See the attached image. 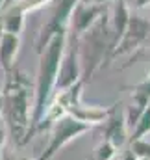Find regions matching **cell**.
Wrapping results in <instances>:
<instances>
[{
	"label": "cell",
	"instance_id": "cell-1",
	"mask_svg": "<svg viewBox=\"0 0 150 160\" xmlns=\"http://www.w3.org/2000/svg\"><path fill=\"white\" fill-rule=\"evenodd\" d=\"M34 84L21 69H11L2 88V121L15 143H26L32 127Z\"/></svg>",
	"mask_w": 150,
	"mask_h": 160
},
{
	"label": "cell",
	"instance_id": "cell-2",
	"mask_svg": "<svg viewBox=\"0 0 150 160\" xmlns=\"http://www.w3.org/2000/svg\"><path fill=\"white\" fill-rule=\"evenodd\" d=\"M67 32H61L58 36H54L50 43L43 48V52L39 54V67H37V78L34 84V110H32V127L30 132L26 136V142L32 138V134L37 130L41 121L46 114L48 108V101L52 97V91L56 88V80H58V71H59V63L63 58V50H65V43H67Z\"/></svg>",
	"mask_w": 150,
	"mask_h": 160
},
{
	"label": "cell",
	"instance_id": "cell-3",
	"mask_svg": "<svg viewBox=\"0 0 150 160\" xmlns=\"http://www.w3.org/2000/svg\"><path fill=\"white\" fill-rule=\"evenodd\" d=\"M115 48L113 32L110 24L108 9L98 17V21L85 30L78 38V52H80V65H82V82L93 78V75L111 60V52Z\"/></svg>",
	"mask_w": 150,
	"mask_h": 160
},
{
	"label": "cell",
	"instance_id": "cell-4",
	"mask_svg": "<svg viewBox=\"0 0 150 160\" xmlns=\"http://www.w3.org/2000/svg\"><path fill=\"white\" fill-rule=\"evenodd\" d=\"M91 128H93L91 125L74 119L69 114L58 118V119L54 121V132L50 136V142H48V145L45 147V151L41 153V157L37 160H52L61 147H65L69 142L76 140L78 136H82L83 132H87Z\"/></svg>",
	"mask_w": 150,
	"mask_h": 160
},
{
	"label": "cell",
	"instance_id": "cell-5",
	"mask_svg": "<svg viewBox=\"0 0 150 160\" xmlns=\"http://www.w3.org/2000/svg\"><path fill=\"white\" fill-rule=\"evenodd\" d=\"M76 4H78V0H52L50 19L37 32V38H35V50H37V54L43 52V48L50 43V39L54 36L69 30L71 15H73V9H74Z\"/></svg>",
	"mask_w": 150,
	"mask_h": 160
},
{
	"label": "cell",
	"instance_id": "cell-6",
	"mask_svg": "<svg viewBox=\"0 0 150 160\" xmlns=\"http://www.w3.org/2000/svg\"><path fill=\"white\" fill-rule=\"evenodd\" d=\"M82 80V65H80V52H78V38L74 34H67V43L63 50V58L59 63L58 80H56V89L65 91L73 88L76 82Z\"/></svg>",
	"mask_w": 150,
	"mask_h": 160
},
{
	"label": "cell",
	"instance_id": "cell-7",
	"mask_svg": "<svg viewBox=\"0 0 150 160\" xmlns=\"http://www.w3.org/2000/svg\"><path fill=\"white\" fill-rule=\"evenodd\" d=\"M150 39V19L139 17V15H130L128 26L122 34L120 41L117 43V47L111 52V60L122 54H132L134 50L141 48L147 41Z\"/></svg>",
	"mask_w": 150,
	"mask_h": 160
},
{
	"label": "cell",
	"instance_id": "cell-8",
	"mask_svg": "<svg viewBox=\"0 0 150 160\" xmlns=\"http://www.w3.org/2000/svg\"><path fill=\"white\" fill-rule=\"evenodd\" d=\"M108 9V6H100V4H82L78 2L73 9V15H71V22H69V32L74 34L76 38H80L85 30H89L96 21L98 17Z\"/></svg>",
	"mask_w": 150,
	"mask_h": 160
},
{
	"label": "cell",
	"instance_id": "cell-9",
	"mask_svg": "<svg viewBox=\"0 0 150 160\" xmlns=\"http://www.w3.org/2000/svg\"><path fill=\"white\" fill-rule=\"evenodd\" d=\"M102 125H104V140L113 143L117 149L126 143V140H128V127H126L124 112L120 110V102L113 104L110 108V116Z\"/></svg>",
	"mask_w": 150,
	"mask_h": 160
},
{
	"label": "cell",
	"instance_id": "cell-10",
	"mask_svg": "<svg viewBox=\"0 0 150 160\" xmlns=\"http://www.w3.org/2000/svg\"><path fill=\"white\" fill-rule=\"evenodd\" d=\"M24 19L26 13L22 11V8L19 4L2 8V15H0V30L4 34H13V36H21L22 28H24Z\"/></svg>",
	"mask_w": 150,
	"mask_h": 160
},
{
	"label": "cell",
	"instance_id": "cell-11",
	"mask_svg": "<svg viewBox=\"0 0 150 160\" xmlns=\"http://www.w3.org/2000/svg\"><path fill=\"white\" fill-rule=\"evenodd\" d=\"M21 47V38L13 34H0V67L7 75L15 67V58Z\"/></svg>",
	"mask_w": 150,
	"mask_h": 160
},
{
	"label": "cell",
	"instance_id": "cell-12",
	"mask_svg": "<svg viewBox=\"0 0 150 160\" xmlns=\"http://www.w3.org/2000/svg\"><path fill=\"white\" fill-rule=\"evenodd\" d=\"M148 132H150V104L145 108V112H143L141 118L137 119L135 127L132 128V132H130V136H128V142L134 143V142H137V140H143V136H147Z\"/></svg>",
	"mask_w": 150,
	"mask_h": 160
},
{
	"label": "cell",
	"instance_id": "cell-13",
	"mask_svg": "<svg viewBox=\"0 0 150 160\" xmlns=\"http://www.w3.org/2000/svg\"><path fill=\"white\" fill-rule=\"evenodd\" d=\"M117 155V147L110 143L108 140H104L96 149H95V160H113Z\"/></svg>",
	"mask_w": 150,
	"mask_h": 160
},
{
	"label": "cell",
	"instance_id": "cell-14",
	"mask_svg": "<svg viewBox=\"0 0 150 160\" xmlns=\"http://www.w3.org/2000/svg\"><path fill=\"white\" fill-rule=\"evenodd\" d=\"M124 2H126L128 9H143V8L150 6V0H124Z\"/></svg>",
	"mask_w": 150,
	"mask_h": 160
},
{
	"label": "cell",
	"instance_id": "cell-15",
	"mask_svg": "<svg viewBox=\"0 0 150 160\" xmlns=\"http://www.w3.org/2000/svg\"><path fill=\"white\" fill-rule=\"evenodd\" d=\"M7 128H6V123L2 121L0 118V151H2V147H4V143H6V140H7Z\"/></svg>",
	"mask_w": 150,
	"mask_h": 160
},
{
	"label": "cell",
	"instance_id": "cell-16",
	"mask_svg": "<svg viewBox=\"0 0 150 160\" xmlns=\"http://www.w3.org/2000/svg\"><path fill=\"white\" fill-rule=\"evenodd\" d=\"M120 160H141L132 149H128V151H124V155H122V158Z\"/></svg>",
	"mask_w": 150,
	"mask_h": 160
},
{
	"label": "cell",
	"instance_id": "cell-17",
	"mask_svg": "<svg viewBox=\"0 0 150 160\" xmlns=\"http://www.w3.org/2000/svg\"><path fill=\"white\" fill-rule=\"evenodd\" d=\"M17 2H21V0H4V8H7V6H13V4H17Z\"/></svg>",
	"mask_w": 150,
	"mask_h": 160
},
{
	"label": "cell",
	"instance_id": "cell-18",
	"mask_svg": "<svg viewBox=\"0 0 150 160\" xmlns=\"http://www.w3.org/2000/svg\"><path fill=\"white\" fill-rule=\"evenodd\" d=\"M108 2H111V0H93V4H100V6H106Z\"/></svg>",
	"mask_w": 150,
	"mask_h": 160
},
{
	"label": "cell",
	"instance_id": "cell-19",
	"mask_svg": "<svg viewBox=\"0 0 150 160\" xmlns=\"http://www.w3.org/2000/svg\"><path fill=\"white\" fill-rule=\"evenodd\" d=\"M0 118H2V88H0Z\"/></svg>",
	"mask_w": 150,
	"mask_h": 160
},
{
	"label": "cell",
	"instance_id": "cell-20",
	"mask_svg": "<svg viewBox=\"0 0 150 160\" xmlns=\"http://www.w3.org/2000/svg\"><path fill=\"white\" fill-rule=\"evenodd\" d=\"M2 8H4V0H0V11H2Z\"/></svg>",
	"mask_w": 150,
	"mask_h": 160
}]
</instances>
